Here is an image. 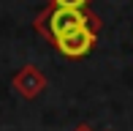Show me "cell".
I'll use <instances>...</instances> for the list:
<instances>
[{"mask_svg":"<svg viewBox=\"0 0 133 131\" xmlns=\"http://www.w3.org/2000/svg\"><path fill=\"white\" fill-rule=\"evenodd\" d=\"M49 5H57V8H87L90 0H49Z\"/></svg>","mask_w":133,"mask_h":131,"instance_id":"277c9868","label":"cell"},{"mask_svg":"<svg viewBox=\"0 0 133 131\" xmlns=\"http://www.w3.org/2000/svg\"><path fill=\"white\" fill-rule=\"evenodd\" d=\"M98 33H101V27H95V25L79 27V30H74V33L63 35L60 41H54V49H57L63 57L79 60V57L90 55V52L95 49V44H98Z\"/></svg>","mask_w":133,"mask_h":131,"instance_id":"7a4b0ae2","label":"cell"},{"mask_svg":"<svg viewBox=\"0 0 133 131\" xmlns=\"http://www.w3.org/2000/svg\"><path fill=\"white\" fill-rule=\"evenodd\" d=\"M46 85H49V82H46V74L38 68V66H22V68L11 76L14 93L22 96V98H27V101L38 98L41 93L46 90Z\"/></svg>","mask_w":133,"mask_h":131,"instance_id":"3957f363","label":"cell"},{"mask_svg":"<svg viewBox=\"0 0 133 131\" xmlns=\"http://www.w3.org/2000/svg\"><path fill=\"white\" fill-rule=\"evenodd\" d=\"M87 25L101 27L98 14H92L90 8H57V5H49L46 11H41L35 16V22H33L35 33L44 35L49 44H54L63 35L79 30V27H87Z\"/></svg>","mask_w":133,"mask_h":131,"instance_id":"6da1fadb","label":"cell"},{"mask_svg":"<svg viewBox=\"0 0 133 131\" xmlns=\"http://www.w3.org/2000/svg\"><path fill=\"white\" fill-rule=\"evenodd\" d=\"M74 131H92V128H90V126H84V123H82V126H76Z\"/></svg>","mask_w":133,"mask_h":131,"instance_id":"5b68a950","label":"cell"}]
</instances>
